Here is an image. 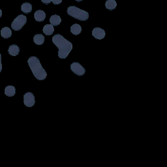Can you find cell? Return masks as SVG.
I'll return each instance as SVG.
<instances>
[{"mask_svg": "<svg viewBox=\"0 0 167 167\" xmlns=\"http://www.w3.org/2000/svg\"><path fill=\"white\" fill-rule=\"evenodd\" d=\"M52 42L58 48V56L61 59H65L73 50V44L62 36L57 34L52 37Z\"/></svg>", "mask_w": 167, "mask_h": 167, "instance_id": "cell-1", "label": "cell"}, {"mask_svg": "<svg viewBox=\"0 0 167 167\" xmlns=\"http://www.w3.org/2000/svg\"><path fill=\"white\" fill-rule=\"evenodd\" d=\"M28 64L34 76L38 80H45L47 76V73L43 69L39 59L37 57H30L28 60Z\"/></svg>", "mask_w": 167, "mask_h": 167, "instance_id": "cell-2", "label": "cell"}, {"mask_svg": "<svg viewBox=\"0 0 167 167\" xmlns=\"http://www.w3.org/2000/svg\"><path fill=\"white\" fill-rule=\"evenodd\" d=\"M67 13L69 16L80 21H86L89 18L88 13L75 6H70L68 7Z\"/></svg>", "mask_w": 167, "mask_h": 167, "instance_id": "cell-3", "label": "cell"}, {"mask_svg": "<svg viewBox=\"0 0 167 167\" xmlns=\"http://www.w3.org/2000/svg\"><path fill=\"white\" fill-rule=\"evenodd\" d=\"M27 22V18L25 15H20L16 17L11 24V28L15 31H19Z\"/></svg>", "mask_w": 167, "mask_h": 167, "instance_id": "cell-4", "label": "cell"}, {"mask_svg": "<svg viewBox=\"0 0 167 167\" xmlns=\"http://www.w3.org/2000/svg\"><path fill=\"white\" fill-rule=\"evenodd\" d=\"M71 69L78 76H82L86 73V69L78 62H73L71 65Z\"/></svg>", "mask_w": 167, "mask_h": 167, "instance_id": "cell-5", "label": "cell"}, {"mask_svg": "<svg viewBox=\"0 0 167 167\" xmlns=\"http://www.w3.org/2000/svg\"><path fill=\"white\" fill-rule=\"evenodd\" d=\"M24 103L27 107H31L35 103V97L31 92H28L24 95Z\"/></svg>", "mask_w": 167, "mask_h": 167, "instance_id": "cell-6", "label": "cell"}, {"mask_svg": "<svg viewBox=\"0 0 167 167\" xmlns=\"http://www.w3.org/2000/svg\"><path fill=\"white\" fill-rule=\"evenodd\" d=\"M92 35L96 39L101 40L105 38L106 35V33L105 30L100 28H95L92 30Z\"/></svg>", "mask_w": 167, "mask_h": 167, "instance_id": "cell-7", "label": "cell"}, {"mask_svg": "<svg viewBox=\"0 0 167 167\" xmlns=\"http://www.w3.org/2000/svg\"><path fill=\"white\" fill-rule=\"evenodd\" d=\"M34 18L36 21L39 22H41L45 20L46 18V14L43 10H38L34 13Z\"/></svg>", "mask_w": 167, "mask_h": 167, "instance_id": "cell-8", "label": "cell"}, {"mask_svg": "<svg viewBox=\"0 0 167 167\" xmlns=\"http://www.w3.org/2000/svg\"><path fill=\"white\" fill-rule=\"evenodd\" d=\"M8 52L12 56H18L19 52H20V48L17 45H12L9 46V49H8Z\"/></svg>", "mask_w": 167, "mask_h": 167, "instance_id": "cell-9", "label": "cell"}, {"mask_svg": "<svg viewBox=\"0 0 167 167\" xmlns=\"http://www.w3.org/2000/svg\"><path fill=\"white\" fill-rule=\"evenodd\" d=\"M1 35L4 39H8V38L10 37L12 35L11 29L8 27H4L1 30Z\"/></svg>", "mask_w": 167, "mask_h": 167, "instance_id": "cell-10", "label": "cell"}, {"mask_svg": "<svg viewBox=\"0 0 167 167\" xmlns=\"http://www.w3.org/2000/svg\"><path fill=\"white\" fill-rule=\"evenodd\" d=\"M43 31L46 35H51L54 34V28L52 24H46L43 29Z\"/></svg>", "mask_w": 167, "mask_h": 167, "instance_id": "cell-11", "label": "cell"}, {"mask_svg": "<svg viewBox=\"0 0 167 167\" xmlns=\"http://www.w3.org/2000/svg\"><path fill=\"white\" fill-rule=\"evenodd\" d=\"M16 94V89L13 86H7L5 89V94L7 97H13Z\"/></svg>", "mask_w": 167, "mask_h": 167, "instance_id": "cell-12", "label": "cell"}, {"mask_svg": "<svg viewBox=\"0 0 167 167\" xmlns=\"http://www.w3.org/2000/svg\"><path fill=\"white\" fill-rule=\"evenodd\" d=\"M61 19L60 18V16L57 15H52L50 18V24L53 26H58L61 24Z\"/></svg>", "mask_w": 167, "mask_h": 167, "instance_id": "cell-13", "label": "cell"}, {"mask_svg": "<svg viewBox=\"0 0 167 167\" xmlns=\"http://www.w3.org/2000/svg\"><path fill=\"white\" fill-rule=\"evenodd\" d=\"M21 10L26 14L30 13L32 10V5L29 3H24L21 6Z\"/></svg>", "mask_w": 167, "mask_h": 167, "instance_id": "cell-14", "label": "cell"}, {"mask_svg": "<svg viewBox=\"0 0 167 167\" xmlns=\"http://www.w3.org/2000/svg\"><path fill=\"white\" fill-rule=\"evenodd\" d=\"M71 32L73 35H78L82 32V27L78 24H75L71 27Z\"/></svg>", "mask_w": 167, "mask_h": 167, "instance_id": "cell-15", "label": "cell"}, {"mask_svg": "<svg viewBox=\"0 0 167 167\" xmlns=\"http://www.w3.org/2000/svg\"><path fill=\"white\" fill-rule=\"evenodd\" d=\"M34 42L37 45H41L45 42V37L42 34H37L34 37Z\"/></svg>", "mask_w": 167, "mask_h": 167, "instance_id": "cell-16", "label": "cell"}, {"mask_svg": "<svg viewBox=\"0 0 167 167\" xmlns=\"http://www.w3.org/2000/svg\"><path fill=\"white\" fill-rule=\"evenodd\" d=\"M105 7L108 10H114L117 7V3L115 0H107L105 3Z\"/></svg>", "mask_w": 167, "mask_h": 167, "instance_id": "cell-17", "label": "cell"}, {"mask_svg": "<svg viewBox=\"0 0 167 167\" xmlns=\"http://www.w3.org/2000/svg\"><path fill=\"white\" fill-rule=\"evenodd\" d=\"M54 5H59L62 2V0H52Z\"/></svg>", "mask_w": 167, "mask_h": 167, "instance_id": "cell-18", "label": "cell"}, {"mask_svg": "<svg viewBox=\"0 0 167 167\" xmlns=\"http://www.w3.org/2000/svg\"><path fill=\"white\" fill-rule=\"evenodd\" d=\"M41 1L44 4H46V5L50 4L52 2V0H41Z\"/></svg>", "mask_w": 167, "mask_h": 167, "instance_id": "cell-19", "label": "cell"}, {"mask_svg": "<svg viewBox=\"0 0 167 167\" xmlns=\"http://www.w3.org/2000/svg\"><path fill=\"white\" fill-rule=\"evenodd\" d=\"M2 71V64H1V54H0V73Z\"/></svg>", "mask_w": 167, "mask_h": 167, "instance_id": "cell-20", "label": "cell"}, {"mask_svg": "<svg viewBox=\"0 0 167 167\" xmlns=\"http://www.w3.org/2000/svg\"><path fill=\"white\" fill-rule=\"evenodd\" d=\"M1 16H2V10L0 9V18L1 17Z\"/></svg>", "mask_w": 167, "mask_h": 167, "instance_id": "cell-21", "label": "cell"}, {"mask_svg": "<svg viewBox=\"0 0 167 167\" xmlns=\"http://www.w3.org/2000/svg\"><path fill=\"white\" fill-rule=\"evenodd\" d=\"M76 1H78V2H80V1H83V0H75Z\"/></svg>", "mask_w": 167, "mask_h": 167, "instance_id": "cell-22", "label": "cell"}]
</instances>
